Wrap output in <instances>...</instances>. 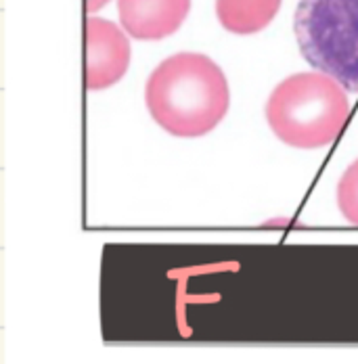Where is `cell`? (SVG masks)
Returning a JSON list of instances; mask_svg holds the SVG:
<instances>
[{
  "instance_id": "cell-1",
  "label": "cell",
  "mask_w": 358,
  "mask_h": 364,
  "mask_svg": "<svg viewBox=\"0 0 358 364\" xmlns=\"http://www.w3.org/2000/svg\"><path fill=\"white\" fill-rule=\"evenodd\" d=\"M144 103L168 134L199 139L224 119L231 92L224 73L210 57L179 53L162 61L149 75Z\"/></svg>"
},
{
  "instance_id": "cell-2",
  "label": "cell",
  "mask_w": 358,
  "mask_h": 364,
  "mask_svg": "<svg viewBox=\"0 0 358 364\" xmlns=\"http://www.w3.org/2000/svg\"><path fill=\"white\" fill-rule=\"evenodd\" d=\"M350 115L348 90L322 72L285 77L266 103V122L275 136L295 149L331 145Z\"/></svg>"
},
{
  "instance_id": "cell-3",
  "label": "cell",
  "mask_w": 358,
  "mask_h": 364,
  "mask_svg": "<svg viewBox=\"0 0 358 364\" xmlns=\"http://www.w3.org/2000/svg\"><path fill=\"white\" fill-rule=\"evenodd\" d=\"M293 30L304 61L358 95V0H300Z\"/></svg>"
},
{
  "instance_id": "cell-4",
  "label": "cell",
  "mask_w": 358,
  "mask_h": 364,
  "mask_svg": "<svg viewBox=\"0 0 358 364\" xmlns=\"http://www.w3.org/2000/svg\"><path fill=\"white\" fill-rule=\"evenodd\" d=\"M130 65V42L107 19L86 21V88L105 90L117 84Z\"/></svg>"
},
{
  "instance_id": "cell-5",
  "label": "cell",
  "mask_w": 358,
  "mask_h": 364,
  "mask_svg": "<svg viewBox=\"0 0 358 364\" xmlns=\"http://www.w3.org/2000/svg\"><path fill=\"white\" fill-rule=\"evenodd\" d=\"M191 0H117L120 21L137 40H162L184 23Z\"/></svg>"
},
{
  "instance_id": "cell-6",
  "label": "cell",
  "mask_w": 358,
  "mask_h": 364,
  "mask_svg": "<svg viewBox=\"0 0 358 364\" xmlns=\"http://www.w3.org/2000/svg\"><path fill=\"white\" fill-rule=\"evenodd\" d=\"M279 6L281 0H216L218 21L239 36L264 30L279 13Z\"/></svg>"
},
{
  "instance_id": "cell-7",
  "label": "cell",
  "mask_w": 358,
  "mask_h": 364,
  "mask_svg": "<svg viewBox=\"0 0 358 364\" xmlns=\"http://www.w3.org/2000/svg\"><path fill=\"white\" fill-rule=\"evenodd\" d=\"M337 205L344 218L358 226V159L344 172L337 184Z\"/></svg>"
},
{
  "instance_id": "cell-8",
  "label": "cell",
  "mask_w": 358,
  "mask_h": 364,
  "mask_svg": "<svg viewBox=\"0 0 358 364\" xmlns=\"http://www.w3.org/2000/svg\"><path fill=\"white\" fill-rule=\"evenodd\" d=\"M107 2L109 0H86V11H88V13H95V11H99V9H103Z\"/></svg>"
}]
</instances>
